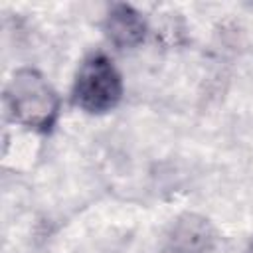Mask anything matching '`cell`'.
<instances>
[{
  "label": "cell",
  "mask_w": 253,
  "mask_h": 253,
  "mask_svg": "<svg viewBox=\"0 0 253 253\" xmlns=\"http://www.w3.org/2000/svg\"><path fill=\"white\" fill-rule=\"evenodd\" d=\"M4 105L12 123L38 134H49L61 117V97L49 79L34 67H18L4 89Z\"/></svg>",
  "instance_id": "cell-1"
},
{
  "label": "cell",
  "mask_w": 253,
  "mask_h": 253,
  "mask_svg": "<svg viewBox=\"0 0 253 253\" xmlns=\"http://www.w3.org/2000/svg\"><path fill=\"white\" fill-rule=\"evenodd\" d=\"M125 97V79L113 57L105 51L87 53L73 77L71 103L87 115L115 111Z\"/></svg>",
  "instance_id": "cell-2"
},
{
  "label": "cell",
  "mask_w": 253,
  "mask_h": 253,
  "mask_svg": "<svg viewBox=\"0 0 253 253\" xmlns=\"http://www.w3.org/2000/svg\"><path fill=\"white\" fill-rule=\"evenodd\" d=\"M215 239L217 231L206 215L186 211L172 221L164 253H208L213 249Z\"/></svg>",
  "instance_id": "cell-3"
},
{
  "label": "cell",
  "mask_w": 253,
  "mask_h": 253,
  "mask_svg": "<svg viewBox=\"0 0 253 253\" xmlns=\"http://www.w3.org/2000/svg\"><path fill=\"white\" fill-rule=\"evenodd\" d=\"M150 28L140 10L130 4H111L103 18V34L117 49H134L144 43Z\"/></svg>",
  "instance_id": "cell-4"
},
{
  "label": "cell",
  "mask_w": 253,
  "mask_h": 253,
  "mask_svg": "<svg viewBox=\"0 0 253 253\" xmlns=\"http://www.w3.org/2000/svg\"><path fill=\"white\" fill-rule=\"evenodd\" d=\"M245 253H253V239L249 241V245H247V251Z\"/></svg>",
  "instance_id": "cell-5"
}]
</instances>
